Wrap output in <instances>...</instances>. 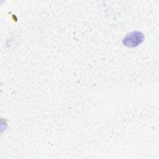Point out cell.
<instances>
[{"label":"cell","mask_w":159,"mask_h":159,"mask_svg":"<svg viewBox=\"0 0 159 159\" xmlns=\"http://www.w3.org/2000/svg\"><path fill=\"white\" fill-rule=\"evenodd\" d=\"M143 35L140 32H132L125 37L123 40V43L125 46L134 47L141 43L143 40Z\"/></svg>","instance_id":"cell-1"}]
</instances>
